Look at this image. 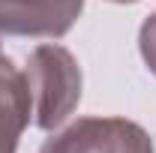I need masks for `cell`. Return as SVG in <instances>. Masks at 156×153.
<instances>
[{"mask_svg": "<svg viewBox=\"0 0 156 153\" xmlns=\"http://www.w3.org/2000/svg\"><path fill=\"white\" fill-rule=\"evenodd\" d=\"M24 81L30 114L39 129H57L81 102V66L63 45H39L27 57Z\"/></svg>", "mask_w": 156, "mask_h": 153, "instance_id": "1", "label": "cell"}, {"mask_svg": "<svg viewBox=\"0 0 156 153\" xmlns=\"http://www.w3.org/2000/svg\"><path fill=\"white\" fill-rule=\"evenodd\" d=\"M39 153H156L153 138L126 117H81L54 132Z\"/></svg>", "mask_w": 156, "mask_h": 153, "instance_id": "2", "label": "cell"}, {"mask_svg": "<svg viewBox=\"0 0 156 153\" xmlns=\"http://www.w3.org/2000/svg\"><path fill=\"white\" fill-rule=\"evenodd\" d=\"M84 0H0V33L57 39L72 30Z\"/></svg>", "mask_w": 156, "mask_h": 153, "instance_id": "3", "label": "cell"}, {"mask_svg": "<svg viewBox=\"0 0 156 153\" xmlns=\"http://www.w3.org/2000/svg\"><path fill=\"white\" fill-rule=\"evenodd\" d=\"M30 120L33 114L24 69H18L9 57L0 54V153L18 150V138Z\"/></svg>", "mask_w": 156, "mask_h": 153, "instance_id": "4", "label": "cell"}, {"mask_svg": "<svg viewBox=\"0 0 156 153\" xmlns=\"http://www.w3.org/2000/svg\"><path fill=\"white\" fill-rule=\"evenodd\" d=\"M138 48H141V57L147 63V69L156 75V12L141 24V30H138Z\"/></svg>", "mask_w": 156, "mask_h": 153, "instance_id": "5", "label": "cell"}, {"mask_svg": "<svg viewBox=\"0 0 156 153\" xmlns=\"http://www.w3.org/2000/svg\"><path fill=\"white\" fill-rule=\"evenodd\" d=\"M111 3H138V0H111Z\"/></svg>", "mask_w": 156, "mask_h": 153, "instance_id": "6", "label": "cell"}]
</instances>
